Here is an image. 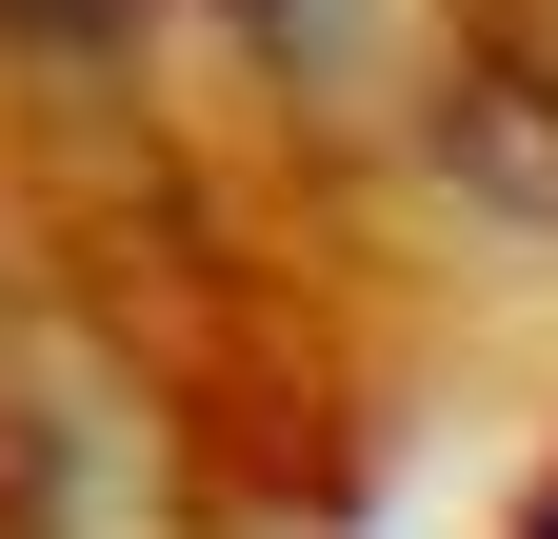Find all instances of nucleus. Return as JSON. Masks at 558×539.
I'll return each mask as SVG.
<instances>
[{
	"label": "nucleus",
	"instance_id": "obj_1",
	"mask_svg": "<svg viewBox=\"0 0 558 539\" xmlns=\"http://www.w3.org/2000/svg\"><path fill=\"white\" fill-rule=\"evenodd\" d=\"M259 21V60L300 100H339V120H399V100H439L478 40H499V0H240Z\"/></svg>",
	"mask_w": 558,
	"mask_h": 539
},
{
	"label": "nucleus",
	"instance_id": "obj_2",
	"mask_svg": "<svg viewBox=\"0 0 558 539\" xmlns=\"http://www.w3.org/2000/svg\"><path fill=\"white\" fill-rule=\"evenodd\" d=\"M499 539H558V440H538V480H519V519H499Z\"/></svg>",
	"mask_w": 558,
	"mask_h": 539
}]
</instances>
